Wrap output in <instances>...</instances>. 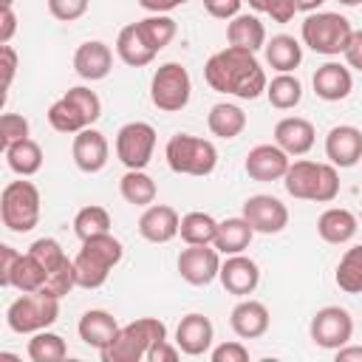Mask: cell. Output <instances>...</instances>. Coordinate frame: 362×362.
I'll list each match as a JSON object with an SVG mask.
<instances>
[{
  "label": "cell",
  "instance_id": "obj_29",
  "mask_svg": "<svg viewBox=\"0 0 362 362\" xmlns=\"http://www.w3.org/2000/svg\"><path fill=\"white\" fill-rule=\"evenodd\" d=\"M226 40H229V45H238V48L257 54L266 45V25L255 14H238L226 25Z\"/></svg>",
  "mask_w": 362,
  "mask_h": 362
},
{
  "label": "cell",
  "instance_id": "obj_23",
  "mask_svg": "<svg viewBox=\"0 0 362 362\" xmlns=\"http://www.w3.org/2000/svg\"><path fill=\"white\" fill-rule=\"evenodd\" d=\"M269 308L260 303V300H252V297H240V303L232 308L229 314V325L232 331L240 337V339H257L269 331Z\"/></svg>",
  "mask_w": 362,
  "mask_h": 362
},
{
  "label": "cell",
  "instance_id": "obj_34",
  "mask_svg": "<svg viewBox=\"0 0 362 362\" xmlns=\"http://www.w3.org/2000/svg\"><path fill=\"white\" fill-rule=\"evenodd\" d=\"M45 277H48L45 266H42L31 252H25V255H20L17 263H14L8 288H17L20 294H25V291H40V288L45 286Z\"/></svg>",
  "mask_w": 362,
  "mask_h": 362
},
{
  "label": "cell",
  "instance_id": "obj_32",
  "mask_svg": "<svg viewBox=\"0 0 362 362\" xmlns=\"http://www.w3.org/2000/svg\"><path fill=\"white\" fill-rule=\"evenodd\" d=\"M3 153H6L8 170L17 173L20 178H28V175L40 173V167H42V147L34 139H23V141L6 147Z\"/></svg>",
  "mask_w": 362,
  "mask_h": 362
},
{
  "label": "cell",
  "instance_id": "obj_21",
  "mask_svg": "<svg viewBox=\"0 0 362 362\" xmlns=\"http://www.w3.org/2000/svg\"><path fill=\"white\" fill-rule=\"evenodd\" d=\"M113 68V51L107 42L102 40H88L76 48L74 54V71L85 79V82H99L110 74Z\"/></svg>",
  "mask_w": 362,
  "mask_h": 362
},
{
  "label": "cell",
  "instance_id": "obj_3",
  "mask_svg": "<svg viewBox=\"0 0 362 362\" xmlns=\"http://www.w3.org/2000/svg\"><path fill=\"white\" fill-rule=\"evenodd\" d=\"M283 184H286V192L300 201L328 204L339 195V173L331 161L328 164H317L308 158L291 161L283 175Z\"/></svg>",
  "mask_w": 362,
  "mask_h": 362
},
{
  "label": "cell",
  "instance_id": "obj_40",
  "mask_svg": "<svg viewBox=\"0 0 362 362\" xmlns=\"http://www.w3.org/2000/svg\"><path fill=\"white\" fill-rule=\"evenodd\" d=\"M334 280H337V286H339L342 291H348V294H359V291H362V243H359V246H351V249L342 255Z\"/></svg>",
  "mask_w": 362,
  "mask_h": 362
},
{
  "label": "cell",
  "instance_id": "obj_43",
  "mask_svg": "<svg viewBox=\"0 0 362 362\" xmlns=\"http://www.w3.org/2000/svg\"><path fill=\"white\" fill-rule=\"evenodd\" d=\"M28 252L45 266V272H51V269H57L68 255L62 252V246L54 240V238H37L31 246H28Z\"/></svg>",
  "mask_w": 362,
  "mask_h": 362
},
{
  "label": "cell",
  "instance_id": "obj_33",
  "mask_svg": "<svg viewBox=\"0 0 362 362\" xmlns=\"http://www.w3.org/2000/svg\"><path fill=\"white\" fill-rule=\"evenodd\" d=\"M119 192L133 206H150L156 201V195H158L156 181L144 170H127L122 175V181H119Z\"/></svg>",
  "mask_w": 362,
  "mask_h": 362
},
{
  "label": "cell",
  "instance_id": "obj_44",
  "mask_svg": "<svg viewBox=\"0 0 362 362\" xmlns=\"http://www.w3.org/2000/svg\"><path fill=\"white\" fill-rule=\"evenodd\" d=\"M88 6H90V0H48V11L59 23H74V20L85 17Z\"/></svg>",
  "mask_w": 362,
  "mask_h": 362
},
{
  "label": "cell",
  "instance_id": "obj_45",
  "mask_svg": "<svg viewBox=\"0 0 362 362\" xmlns=\"http://www.w3.org/2000/svg\"><path fill=\"white\" fill-rule=\"evenodd\" d=\"M209 359H212V362H246V359H249V348H246L243 342H238V339L221 342L218 348L209 351Z\"/></svg>",
  "mask_w": 362,
  "mask_h": 362
},
{
  "label": "cell",
  "instance_id": "obj_28",
  "mask_svg": "<svg viewBox=\"0 0 362 362\" xmlns=\"http://www.w3.org/2000/svg\"><path fill=\"white\" fill-rule=\"evenodd\" d=\"M263 54L277 74H291L303 62V45L291 34H274L272 40H266Z\"/></svg>",
  "mask_w": 362,
  "mask_h": 362
},
{
  "label": "cell",
  "instance_id": "obj_36",
  "mask_svg": "<svg viewBox=\"0 0 362 362\" xmlns=\"http://www.w3.org/2000/svg\"><path fill=\"white\" fill-rule=\"evenodd\" d=\"M266 96H269V105L277 107V110H291L300 105L303 99V85L294 74H277L269 85H266Z\"/></svg>",
  "mask_w": 362,
  "mask_h": 362
},
{
  "label": "cell",
  "instance_id": "obj_2",
  "mask_svg": "<svg viewBox=\"0 0 362 362\" xmlns=\"http://www.w3.org/2000/svg\"><path fill=\"white\" fill-rule=\"evenodd\" d=\"M124 257V246L119 238H113L110 232L93 235L88 240H82V249L74 257V269H76V286L79 288H102L113 272V266Z\"/></svg>",
  "mask_w": 362,
  "mask_h": 362
},
{
  "label": "cell",
  "instance_id": "obj_24",
  "mask_svg": "<svg viewBox=\"0 0 362 362\" xmlns=\"http://www.w3.org/2000/svg\"><path fill=\"white\" fill-rule=\"evenodd\" d=\"M119 328H122V325L116 322V317H113L110 311H105V308H90V311H85L82 320H79V325H76L79 339H82L88 348H96V351H105V348L116 339Z\"/></svg>",
  "mask_w": 362,
  "mask_h": 362
},
{
  "label": "cell",
  "instance_id": "obj_31",
  "mask_svg": "<svg viewBox=\"0 0 362 362\" xmlns=\"http://www.w3.org/2000/svg\"><path fill=\"white\" fill-rule=\"evenodd\" d=\"M206 127L218 139H235L246 127V113H243V107H238L232 102H218V105L209 107Z\"/></svg>",
  "mask_w": 362,
  "mask_h": 362
},
{
  "label": "cell",
  "instance_id": "obj_47",
  "mask_svg": "<svg viewBox=\"0 0 362 362\" xmlns=\"http://www.w3.org/2000/svg\"><path fill=\"white\" fill-rule=\"evenodd\" d=\"M17 257H20V252L14 246H8V243L0 246V286L3 288H8V283H11V272H14Z\"/></svg>",
  "mask_w": 362,
  "mask_h": 362
},
{
  "label": "cell",
  "instance_id": "obj_57",
  "mask_svg": "<svg viewBox=\"0 0 362 362\" xmlns=\"http://www.w3.org/2000/svg\"><path fill=\"white\" fill-rule=\"evenodd\" d=\"M337 3H339V6H359L362 0H337Z\"/></svg>",
  "mask_w": 362,
  "mask_h": 362
},
{
  "label": "cell",
  "instance_id": "obj_8",
  "mask_svg": "<svg viewBox=\"0 0 362 362\" xmlns=\"http://www.w3.org/2000/svg\"><path fill=\"white\" fill-rule=\"evenodd\" d=\"M0 218L8 232H31L40 221V189L25 178L8 181L0 192Z\"/></svg>",
  "mask_w": 362,
  "mask_h": 362
},
{
  "label": "cell",
  "instance_id": "obj_10",
  "mask_svg": "<svg viewBox=\"0 0 362 362\" xmlns=\"http://www.w3.org/2000/svg\"><path fill=\"white\" fill-rule=\"evenodd\" d=\"M192 79L181 62H164L150 79V102L164 113H178L189 105Z\"/></svg>",
  "mask_w": 362,
  "mask_h": 362
},
{
  "label": "cell",
  "instance_id": "obj_11",
  "mask_svg": "<svg viewBox=\"0 0 362 362\" xmlns=\"http://www.w3.org/2000/svg\"><path fill=\"white\" fill-rule=\"evenodd\" d=\"M156 150V127L147 122H127L116 133V158L127 170H144Z\"/></svg>",
  "mask_w": 362,
  "mask_h": 362
},
{
  "label": "cell",
  "instance_id": "obj_18",
  "mask_svg": "<svg viewBox=\"0 0 362 362\" xmlns=\"http://www.w3.org/2000/svg\"><path fill=\"white\" fill-rule=\"evenodd\" d=\"M71 156H74V164H76L82 173H99V170H105V164H107L110 144H107L105 133H99L96 127H85V130L74 133Z\"/></svg>",
  "mask_w": 362,
  "mask_h": 362
},
{
  "label": "cell",
  "instance_id": "obj_19",
  "mask_svg": "<svg viewBox=\"0 0 362 362\" xmlns=\"http://www.w3.org/2000/svg\"><path fill=\"white\" fill-rule=\"evenodd\" d=\"M181 229V218L167 204H150L144 206L139 218V235L150 243H170Z\"/></svg>",
  "mask_w": 362,
  "mask_h": 362
},
{
  "label": "cell",
  "instance_id": "obj_20",
  "mask_svg": "<svg viewBox=\"0 0 362 362\" xmlns=\"http://www.w3.org/2000/svg\"><path fill=\"white\" fill-rule=\"evenodd\" d=\"M212 339H215V328L209 322V317L204 314H187L181 317L178 328H175V345L181 348V354L187 356H201L212 348Z\"/></svg>",
  "mask_w": 362,
  "mask_h": 362
},
{
  "label": "cell",
  "instance_id": "obj_50",
  "mask_svg": "<svg viewBox=\"0 0 362 362\" xmlns=\"http://www.w3.org/2000/svg\"><path fill=\"white\" fill-rule=\"evenodd\" d=\"M178 356H181V348H178V345H170L167 339H161V342H156V345L150 348L147 362H175Z\"/></svg>",
  "mask_w": 362,
  "mask_h": 362
},
{
  "label": "cell",
  "instance_id": "obj_16",
  "mask_svg": "<svg viewBox=\"0 0 362 362\" xmlns=\"http://www.w3.org/2000/svg\"><path fill=\"white\" fill-rule=\"evenodd\" d=\"M325 156L334 167L348 170L362 161V130L354 124H337L325 136Z\"/></svg>",
  "mask_w": 362,
  "mask_h": 362
},
{
  "label": "cell",
  "instance_id": "obj_14",
  "mask_svg": "<svg viewBox=\"0 0 362 362\" xmlns=\"http://www.w3.org/2000/svg\"><path fill=\"white\" fill-rule=\"evenodd\" d=\"M243 218L260 235H277L288 226V209L274 195H249L243 201Z\"/></svg>",
  "mask_w": 362,
  "mask_h": 362
},
{
  "label": "cell",
  "instance_id": "obj_49",
  "mask_svg": "<svg viewBox=\"0 0 362 362\" xmlns=\"http://www.w3.org/2000/svg\"><path fill=\"white\" fill-rule=\"evenodd\" d=\"M17 31V14L11 6H0V45H8Z\"/></svg>",
  "mask_w": 362,
  "mask_h": 362
},
{
  "label": "cell",
  "instance_id": "obj_27",
  "mask_svg": "<svg viewBox=\"0 0 362 362\" xmlns=\"http://www.w3.org/2000/svg\"><path fill=\"white\" fill-rule=\"evenodd\" d=\"M317 235L325 243L342 246L356 235V215L345 206H331L317 218Z\"/></svg>",
  "mask_w": 362,
  "mask_h": 362
},
{
  "label": "cell",
  "instance_id": "obj_13",
  "mask_svg": "<svg viewBox=\"0 0 362 362\" xmlns=\"http://www.w3.org/2000/svg\"><path fill=\"white\" fill-rule=\"evenodd\" d=\"M221 252L212 243L204 246H187L178 255V274L189 286H209L221 274Z\"/></svg>",
  "mask_w": 362,
  "mask_h": 362
},
{
  "label": "cell",
  "instance_id": "obj_41",
  "mask_svg": "<svg viewBox=\"0 0 362 362\" xmlns=\"http://www.w3.org/2000/svg\"><path fill=\"white\" fill-rule=\"evenodd\" d=\"M76 288V269H74V260H62L57 269H51L48 272V277H45V286L40 288V291H45V294H51V297H65V294H71Z\"/></svg>",
  "mask_w": 362,
  "mask_h": 362
},
{
  "label": "cell",
  "instance_id": "obj_22",
  "mask_svg": "<svg viewBox=\"0 0 362 362\" xmlns=\"http://www.w3.org/2000/svg\"><path fill=\"white\" fill-rule=\"evenodd\" d=\"M314 139H317V130L303 116H286L274 124V144L288 156H305L314 147Z\"/></svg>",
  "mask_w": 362,
  "mask_h": 362
},
{
  "label": "cell",
  "instance_id": "obj_4",
  "mask_svg": "<svg viewBox=\"0 0 362 362\" xmlns=\"http://www.w3.org/2000/svg\"><path fill=\"white\" fill-rule=\"evenodd\" d=\"M167 339V325L156 317H139L119 328L116 339L99 351L102 362H141L156 342Z\"/></svg>",
  "mask_w": 362,
  "mask_h": 362
},
{
  "label": "cell",
  "instance_id": "obj_39",
  "mask_svg": "<svg viewBox=\"0 0 362 362\" xmlns=\"http://www.w3.org/2000/svg\"><path fill=\"white\" fill-rule=\"evenodd\" d=\"M74 232L79 240H88L93 235L110 232V212L99 204H88L74 215Z\"/></svg>",
  "mask_w": 362,
  "mask_h": 362
},
{
  "label": "cell",
  "instance_id": "obj_48",
  "mask_svg": "<svg viewBox=\"0 0 362 362\" xmlns=\"http://www.w3.org/2000/svg\"><path fill=\"white\" fill-rule=\"evenodd\" d=\"M0 68H3V90H8L17 74V51L11 45H0Z\"/></svg>",
  "mask_w": 362,
  "mask_h": 362
},
{
  "label": "cell",
  "instance_id": "obj_52",
  "mask_svg": "<svg viewBox=\"0 0 362 362\" xmlns=\"http://www.w3.org/2000/svg\"><path fill=\"white\" fill-rule=\"evenodd\" d=\"M345 62H348V68H356L362 74V31L351 34V42L345 48Z\"/></svg>",
  "mask_w": 362,
  "mask_h": 362
},
{
  "label": "cell",
  "instance_id": "obj_1",
  "mask_svg": "<svg viewBox=\"0 0 362 362\" xmlns=\"http://www.w3.org/2000/svg\"><path fill=\"white\" fill-rule=\"evenodd\" d=\"M204 79L212 90L218 93H229L238 99H257L260 93H266V71L260 68L255 51L238 48V45H226L223 51L212 54L204 65Z\"/></svg>",
  "mask_w": 362,
  "mask_h": 362
},
{
  "label": "cell",
  "instance_id": "obj_25",
  "mask_svg": "<svg viewBox=\"0 0 362 362\" xmlns=\"http://www.w3.org/2000/svg\"><path fill=\"white\" fill-rule=\"evenodd\" d=\"M314 93L325 102H339L351 93L354 88V76H351V68L342 65V62H325L314 71Z\"/></svg>",
  "mask_w": 362,
  "mask_h": 362
},
{
  "label": "cell",
  "instance_id": "obj_35",
  "mask_svg": "<svg viewBox=\"0 0 362 362\" xmlns=\"http://www.w3.org/2000/svg\"><path fill=\"white\" fill-rule=\"evenodd\" d=\"M181 240L187 246H204V243H215L218 235V221L209 212H187L181 218V229H178Z\"/></svg>",
  "mask_w": 362,
  "mask_h": 362
},
{
  "label": "cell",
  "instance_id": "obj_38",
  "mask_svg": "<svg viewBox=\"0 0 362 362\" xmlns=\"http://www.w3.org/2000/svg\"><path fill=\"white\" fill-rule=\"evenodd\" d=\"M139 28L144 34V40L150 42V48L158 54L161 48H167L173 42V37L178 34V25L170 14H150L144 20H139Z\"/></svg>",
  "mask_w": 362,
  "mask_h": 362
},
{
  "label": "cell",
  "instance_id": "obj_54",
  "mask_svg": "<svg viewBox=\"0 0 362 362\" xmlns=\"http://www.w3.org/2000/svg\"><path fill=\"white\" fill-rule=\"evenodd\" d=\"M337 362H362V345H342V348H337Z\"/></svg>",
  "mask_w": 362,
  "mask_h": 362
},
{
  "label": "cell",
  "instance_id": "obj_17",
  "mask_svg": "<svg viewBox=\"0 0 362 362\" xmlns=\"http://www.w3.org/2000/svg\"><path fill=\"white\" fill-rule=\"evenodd\" d=\"M221 286L235 294V297H249L257 283H260V266L246 257L243 252L240 255H226V260L221 263V274H218Z\"/></svg>",
  "mask_w": 362,
  "mask_h": 362
},
{
  "label": "cell",
  "instance_id": "obj_58",
  "mask_svg": "<svg viewBox=\"0 0 362 362\" xmlns=\"http://www.w3.org/2000/svg\"><path fill=\"white\" fill-rule=\"evenodd\" d=\"M11 3H14V0H0V6H11Z\"/></svg>",
  "mask_w": 362,
  "mask_h": 362
},
{
  "label": "cell",
  "instance_id": "obj_53",
  "mask_svg": "<svg viewBox=\"0 0 362 362\" xmlns=\"http://www.w3.org/2000/svg\"><path fill=\"white\" fill-rule=\"evenodd\" d=\"M184 3L187 0H139V6L144 11H150V14H167V11L178 8V6H184Z\"/></svg>",
  "mask_w": 362,
  "mask_h": 362
},
{
  "label": "cell",
  "instance_id": "obj_12",
  "mask_svg": "<svg viewBox=\"0 0 362 362\" xmlns=\"http://www.w3.org/2000/svg\"><path fill=\"white\" fill-rule=\"evenodd\" d=\"M308 334L314 339V345L325 348V351H337L342 345L351 342L354 337V320L348 314V308L342 305H325L311 317Z\"/></svg>",
  "mask_w": 362,
  "mask_h": 362
},
{
  "label": "cell",
  "instance_id": "obj_7",
  "mask_svg": "<svg viewBox=\"0 0 362 362\" xmlns=\"http://www.w3.org/2000/svg\"><path fill=\"white\" fill-rule=\"evenodd\" d=\"M351 23L348 17L337 14V11H311L303 20V42L322 57H337L345 54L348 42H351Z\"/></svg>",
  "mask_w": 362,
  "mask_h": 362
},
{
  "label": "cell",
  "instance_id": "obj_5",
  "mask_svg": "<svg viewBox=\"0 0 362 362\" xmlns=\"http://www.w3.org/2000/svg\"><path fill=\"white\" fill-rule=\"evenodd\" d=\"M99 116H102V99L85 85L68 88L48 107V124L57 133H79V130L90 127Z\"/></svg>",
  "mask_w": 362,
  "mask_h": 362
},
{
  "label": "cell",
  "instance_id": "obj_56",
  "mask_svg": "<svg viewBox=\"0 0 362 362\" xmlns=\"http://www.w3.org/2000/svg\"><path fill=\"white\" fill-rule=\"evenodd\" d=\"M246 3H249L255 11H263V14H266V11H269V6H272V0H246Z\"/></svg>",
  "mask_w": 362,
  "mask_h": 362
},
{
  "label": "cell",
  "instance_id": "obj_9",
  "mask_svg": "<svg viewBox=\"0 0 362 362\" xmlns=\"http://www.w3.org/2000/svg\"><path fill=\"white\" fill-rule=\"evenodd\" d=\"M57 317H59V297H51L45 291L20 294L6 311V322L14 334H37L42 328H51Z\"/></svg>",
  "mask_w": 362,
  "mask_h": 362
},
{
  "label": "cell",
  "instance_id": "obj_6",
  "mask_svg": "<svg viewBox=\"0 0 362 362\" xmlns=\"http://www.w3.org/2000/svg\"><path fill=\"white\" fill-rule=\"evenodd\" d=\"M167 167L178 175H195L204 178L218 167V150L209 139L192 136V133H175L164 147Z\"/></svg>",
  "mask_w": 362,
  "mask_h": 362
},
{
  "label": "cell",
  "instance_id": "obj_26",
  "mask_svg": "<svg viewBox=\"0 0 362 362\" xmlns=\"http://www.w3.org/2000/svg\"><path fill=\"white\" fill-rule=\"evenodd\" d=\"M116 54H119V59H122L124 65H130V68H144V65H150V62L156 59V51H153L150 42L144 40L139 23H130V25H124V28L119 31V37H116Z\"/></svg>",
  "mask_w": 362,
  "mask_h": 362
},
{
  "label": "cell",
  "instance_id": "obj_46",
  "mask_svg": "<svg viewBox=\"0 0 362 362\" xmlns=\"http://www.w3.org/2000/svg\"><path fill=\"white\" fill-rule=\"evenodd\" d=\"M240 6H243V0H204L206 14L215 17V20H232V17H238L240 14Z\"/></svg>",
  "mask_w": 362,
  "mask_h": 362
},
{
  "label": "cell",
  "instance_id": "obj_30",
  "mask_svg": "<svg viewBox=\"0 0 362 362\" xmlns=\"http://www.w3.org/2000/svg\"><path fill=\"white\" fill-rule=\"evenodd\" d=\"M255 238V229L249 226V221L240 215V218H226V221H218V235H215V249L221 255H240L243 249H249Z\"/></svg>",
  "mask_w": 362,
  "mask_h": 362
},
{
  "label": "cell",
  "instance_id": "obj_15",
  "mask_svg": "<svg viewBox=\"0 0 362 362\" xmlns=\"http://www.w3.org/2000/svg\"><path fill=\"white\" fill-rule=\"evenodd\" d=\"M291 164V156L286 150H280L277 144H257L246 153V161H243V170L252 181H280L286 175Z\"/></svg>",
  "mask_w": 362,
  "mask_h": 362
},
{
  "label": "cell",
  "instance_id": "obj_37",
  "mask_svg": "<svg viewBox=\"0 0 362 362\" xmlns=\"http://www.w3.org/2000/svg\"><path fill=\"white\" fill-rule=\"evenodd\" d=\"M68 356V345L59 334L42 328L28 339V359L31 362H59Z\"/></svg>",
  "mask_w": 362,
  "mask_h": 362
},
{
  "label": "cell",
  "instance_id": "obj_51",
  "mask_svg": "<svg viewBox=\"0 0 362 362\" xmlns=\"http://www.w3.org/2000/svg\"><path fill=\"white\" fill-rule=\"evenodd\" d=\"M274 23H288L294 14H297V3L294 0H272L269 11H266Z\"/></svg>",
  "mask_w": 362,
  "mask_h": 362
},
{
  "label": "cell",
  "instance_id": "obj_55",
  "mask_svg": "<svg viewBox=\"0 0 362 362\" xmlns=\"http://www.w3.org/2000/svg\"><path fill=\"white\" fill-rule=\"evenodd\" d=\"M294 3H297V11H308V14H311V11H317L325 0H294Z\"/></svg>",
  "mask_w": 362,
  "mask_h": 362
},
{
  "label": "cell",
  "instance_id": "obj_42",
  "mask_svg": "<svg viewBox=\"0 0 362 362\" xmlns=\"http://www.w3.org/2000/svg\"><path fill=\"white\" fill-rule=\"evenodd\" d=\"M23 139H28V119L20 113H3L0 116V147L6 150Z\"/></svg>",
  "mask_w": 362,
  "mask_h": 362
}]
</instances>
